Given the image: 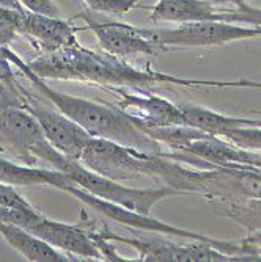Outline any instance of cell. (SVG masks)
Segmentation results:
<instances>
[{
	"mask_svg": "<svg viewBox=\"0 0 261 262\" xmlns=\"http://www.w3.org/2000/svg\"><path fill=\"white\" fill-rule=\"evenodd\" d=\"M7 57L17 68V71L29 79V82L38 90V93L44 99L52 102L55 108H58L69 120L77 123L84 130H87L91 137L106 138L120 143V145L129 146L132 149L147 152V154H160L164 148L159 141L151 138L137 123V120L122 110L120 107L94 102L82 98L71 96V94L60 93L49 86L44 79L36 76L17 54H14L10 47H7Z\"/></svg>",
	"mask_w": 261,
	"mask_h": 262,
	"instance_id": "cell-1",
	"label": "cell"
},
{
	"mask_svg": "<svg viewBox=\"0 0 261 262\" xmlns=\"http://www.w3.org/2000/svg\"><path fill=\"white\" fill-rule=\"evenodd\" d=\"M228 141L238 145L239 148L250 151H261V126H244L236 127L222 135Z\"/></svg>",
	"mask_w": 261,
	"mask_h": 262,
	"instance_id": "cell-20",
	"label": "cell"
},
{
	"mask_svg": "<svg viewBox=\"0 0 261 262\" xmlns=\"http://www.w3.org/2000/svg\"><path fill=\"white\" fill-rule=\"evenodd\" d=\"M46 141L36 118L24 105L0 108V151L33 163V149Z\"/></svg>",
	"mask_w": 261,
	"mask_h": 262,
	"instance_id": "cell-9",
	"label": "cell"
},
{
	"mask_svg": "<svg viewBox=\"0 0 261 262\" xmlns=\"http://www.w3.org/2000/svg\"><path fill=\"white\" fill-rule=\"evenodd\" d=\"M77 29L69 20L26 11L19 35L26 36L35 49L43 54L57 52L65 47L77 46Z\"/></svg>",
	"mask_w": 261,
	"mask_h": 262,
	"instance_id": "cell-10",
	"label": "cell"
},
{
	"mask_svg": "<svg viewBox=\"0 0 261 262\" xmlns=\"http://www.w3.org/2000/svg\"><path fill=\"white\" fill-rule=\"evenodd\" d=\"M79 162L88 170L116 182L150 178L148 154L120 143L91 137Z\"/></svg>",
	"mask_w": 261,
	"mask_h": 262,
	"instance_id": "cell-4",
	"label": "cell"
},
{
	"mask_svg": "<svg viewBox=\"0 0 261 262\" xmlns=\"http://www.w3.org/2000/svg\"><path fill=\"white\" fill-rule=\"evenodd\" d=\"M88 10L101 14H112V16H122L129 13L138 0H84Z\"/></svg>",
	"mask_w": 261,
	"mask_h": 262,
	"instance_id": "cell-21",
	"label": "cell"
},
{
	"mask_svg": "<svg viewBox=\"0 0 261 262\" xmlns=\"http://www.w3.org/2000/svg\"><path fill=\"white\" fill-rule=\"evenodd\" d=\"M0 206L5 207H22V209H33V206L24 198L13 185L0 182Z\"/></svg>",
	"mask_w": 261,
	"mask_h": 262,
	"instance_id": "cell-22",
	"label": "cell"
},
{
	"mask_svg": "<svg viewBox=\"0 0 261 262\" xmlns=\"http://www.w3.org/2000/svg\"><path fill=\"white\" fill-rule=\"evenodd\" d=\"M79 17H82L87 27L96 35L101 49L110 55L128 58L134 55H154L164 51L160 46L148 39L142 29H135L129 24L101 19L91 10L81 13Z\"/></svg>",
	"mask_w": 261,
	"mask_h": 262,
	"instance_id": "cell-8",
	"label": "cell"
},
{
	"mask_svg": "<svg viewBox=\"0 0 261 262\" xmlns=\"http://www.w3.org/2000/svg\"><path fill=\"white\" fill-rule=\"evenodd\" d=\"M122 101L118 107L126 113L132 115L142 129L147 127H162L173 124H186L184 115L179 110L178 104L170 102L160 96L151 93L134 94L129 91H118Z\"/></svg>",
	"mask_w": 261,
	"mask_h": 262,
	"instance_id": "cell-11",
	"label": "cell"
},
{
	"mask_svg": "<svg viewBox=\"0 0 261 262\" xmlns=\"http://www.w3.org/2000/svg\"><path fill=\"white\" fill-rule=\"evenodd\" d=\"M142 32L162 49H167L169 46H224L233 41L261 36V29L258 27H243L224 20H197L179 24L175 29H142Z\"/></svg>",
	"mask_w": 261,
	"mask_h": 262,
	"instance_id": "cell-5",
	"label": "cell"
},
{
	"mask_svg": "<svg viewBox=\"0 0 261 262\" xmlns=\"http://www.w3.org/2000/svg\"><path fill=\"white\" fill-rule=\"evenodd\" d=\"M22 8L29 11V13H35V14H44V16H54V17H60V8L52 2V0H19Z\"/></svg>",
	"mask_w": 261,
	"mask_h": 262,
	"instance_id": "cell-23",
	"label": "cell"
},
{
	"mask_svg": "<svg viewBox=\"0 0 261 262\" xmlns=\"http://www.w3.org/2000/svg\"><path fill=\"white\" fill-rule=\"evenodd\" d=\"M181 152L191 154L217 166H256V168H261V151L239 148L227 138L211 134L194 140Z\"/></svg>",
	"mask_w": 261,
	"mask_h": 262,
	"instance_id": "cell-12",
	"label": "cell"
},
{
	"mask_svg": "<svg viewBox=\"0 0 261 262\" xmlns=\"http://www.w3.org/2000/svg\"><path fill=\"white\" fill-rule=\"evenodd\" d=\"M214 213L243 226L247 234L261 231V198L239 201H209Z\"/></svg>",
	"mask_w": 261,
	"mask_h": 262,
	"instance_id": "cell-17",
	"label": "cell"
},
{
	"mask_svg": "<svg viewBox=\"0 0 261 262\" xmlns=\"http://www.w3.org/2000/svg\"><path fill=\"white\" fill-rule=\"evenodd\" d=\"M27 64L44 80H76L94 85L129 86L140 91H147L156 83H167L169 79L167 74L140 71L126 63L125 58L107 52H93L81 42L57 52L43 54L36 60L27 61Z\"/></svg>",
	"mask_w": 261,
	"mask_h": 262,
	"instance_id": "cell-2",
	"label": "cell"
},
{
	"mask_svg": "<svg viewBox=\"0 0 261 262\" xmlns=\"http://www.w3.org/2000/svg\"><path fill=\"white\" fill-rule=\"evenodd\" d=\"M51 165L55 170L68 174L71 181L82 190H85V192L98 198H103L106 201H110L113 204L123 206L137 213H142V215H150L153 206L165 200L167 196L181 195L178 190L169 185L151 187V188L126 187L122 182L107 179L98 173L88 170L79 160L69 159L62 152H57L54 156Z\"/></svg>",
	"mask_w": 261,
	"mask_h": 262,
	"instance_id": "cell-3",
	"label": "cell"
},
{
	"mask_svg": "<svg viewBox=\"0 0 261 262\" xmlns=\"http://www.w3.org/2000/svg\"><path fill=\"white\" fill-rule=\"evenodd\" d=\"M0 234L4 239L14 247L24 257L33 262H66L74 260L73 256H69L47 242H44L39 237L33 235L27 229H24L17 225L7 223L0 220Z\"/></svg>",
	"mask_w": 261,
	"mask_h": 262,
	"instance_id": "cell-13",
	"label": "cell"
},
{
	"mask_svg": "<svg viewBox=\"0 0 261 262\" xmlns=\"http://www.w3.org/2000/svg\"><path fill=\"white\" fill-rule=\"evenodd\" d=\"M0 182L17 187V185H44L55 187L65 192L69 184H74L68 174L58 170H41L29 165L17 163L11 159L0 157Z\"/></svg>",
	"mask_w": 261,
	"mask_h": 262,
	"instance_id": "cell-14",
	"label": "cell"
},
{
	"mask_svg": "<svg viewBox=\"0 0 261 262\" xmlns=\"http://www.w3.org/2000/svg\"><path fill=\"white\" fill-rule=\"evenodd\" d=\"M178 107L184 115L187 126L197 127L211 135L222 137L225 132L236 127L258 126V120L253 121V120H246V118H233L194 104H178Z\"/></svg>",
	"mask_w": 261,
	"mask_h": 262,
	"instance_id": "cell-16",
	"label": "cell"
},
{
	"mask_svg": "<svg viewBox=\"0 0 261 262\" xmlns=\"http://www.w3.org/2000/svg\"><path fill=\"white\" fill-rule=\"evenodd\" d=\"M217 20L249 24L250 27L261 29V8H253L247 4L234 8H217Z\"/></svg>",
	"mask_w": 261,
	"mask_h": 262,
	"instance_id": "cell-19",
	"label": "cell"
},
{
	"mask_svg": "<svg viewBox=\"0 0 261 262\" xmlns=\"http://www.w3.org/2000/svg\"><path fill=\"white\" fill-rule=\"evenodd\" d=\"M151 138L159 141L162 146H167L169 151L181 152L184 151L194 140H198L206 132L187 126V124H173V126H162V127H147L144 129Z\"/></svg>",
	"mask_w": 261,
	"mask_h": 262,
	"instance_id": "cell-18",
	"label": "cell"
},
{
	"mask_svg": "<svg viewBox=\"0 0 261 262\" xmlns=\"http://www.w3.org/2000/svg\"><path fill=\"white\" fill-rule=\"evenodd\" d=\"M0 74L5 77H14L11 71V61L7 57V47L0 46Z\"/></svg>",
	"mask_w": 261,
	"mask_h": 262,
	"instance_id": "cell-24",
	"label": "cell"
},
{
	"mask_svg": "<svg viewBox=\"0 0 261 262\" xmlns=\"http://www.w3.org/2000/svg\"><path fill=\"white\" fill-rule=\"evenodd\" d=\"M253 250V253H256V254H261V247L259 248H252Z\"/></svg>",
	"mask_w": 261,
	"mask_h": 262,
	"instance_id": "cell-30",
	"label": "cell"
},
{
	"mask_svg": "<svg viewBox=\"0 0 261 262\" xmlns=\"http://www.w3.org/2000/svg\"><path fill=\"white\" fill-rule=\"evenodd\" d=\"M0 80H14V77H5V76L0 74Z\"/></svg>",
	"mask_w": 261,
	"mask_h": 262,
	"instance_id": "cell-29",
	"label": "cell"
},
{
	"mask_svg": "<svg viewBox=\"0 0 261 262\" xmlns=\"http://www.w3.org/2000/svg\"><path fill=\"white\" fill-rule=\"evenodd\" d=\"M0 5L5 7V8H10V10H16V11H21V13H26V10L22 8L19 0H0Z\"/></svg>",
	"mask_w": 261,
	"mask_h": 262,
	"instance_id": "cell-28",
	"label": "cell"
},
{
	"mask_svg": "<svg viewBox=\"0 0 261 262\" xmlns=\"http://www.w3.org/2000/svg\"><path fill=\"white\" fill-rule=\"evenodd\" d=\"M250 250L252 248H259L261 247V231H258V232H252V234H247L246 235V239L243 241ZM253 251V250H252ZM256 254V253H255Z\"/></svg>",
	"mask_w": 261,
	"mask_h": 262,
	"instance_id": "cell-25",
	"label": "cell"
},
{
	"mask_svg": "<svg viewBox=\"0 0 261 262\" xmlns=\"http://www.w3.org/2000/svg\"><path fill=\"white\" fill-rule=\"evenodd\" d=\"M217 8L206 0H159L148 10L150 19L160 22L187 24L197 20H217Z\"/></svg>",
	"mask_w": 261,
	"mask_h": 262,
	"instance_id": "cell-15",
	"label": "cell"
},
{
	"mask_svg": "<svg viewBox=\"0 0 261 262\" xmlns=\"http://www.w3.org/2000/svg\"><path fill=\"white\" fill-rule=\"evenodd\" d=\"M103 234L110 242H122L137 250L138 256L135 260L147 262H241V256H233L220 251L205 241H192L191 244H175L162 239H134L113 234L104 226Z\"/></svg>",
	"mask_w": 261,
	"mask_h": 262,
	"instance_id": "cell-6",
	"label": "cell"
},
{
	"mask_svg": "<svg viewBox=\"0 0 261 262\" xmlns=\"http://www.w3.org/2000/svg\"><path fill=\"white\" fill-rule=\"evenodd\" d=\"M231 86L233 88H255V90H261V82H253V80L241 79V80H233Z\"/></svg>",
	"mask_w": 261,
	"mask_h": 262,
	"instance_id": "cell-26",
	"label": "cell"
},
{
	"mask_svg": "<svg viewBox=\"0 0 261 262\" xmlns=\"http://www.w3.org/2000/svg\"><path fill=\"white\" fill-rule=\"evenodd\" d=\"M17 88L22 94L24 107L36 118L46 140L63 156L73 160H79L91 135L84 130L77 123L69 120L58 108H55L52 102L46 99L47 104H41L39 101L30 98L26 88H21L19 85Z\"/></svg>",
	"mask_w": 261,
	"mask_h": 262,
	"instance_id": "cell-7",
	"label": "cell"
},
{
	"mask_svg": "<svg viewBox=\"0 0 261 262\" xmlns=\"http://www.w3.org/2000/svg\"><path fill=\"white\" fill-rule=\"evenodd\" d=\"M206 2L212 4L214 7H224V5H233V7H239L247 4L249 0H206Z\"/></svg>",
	"mask_w": 261,
	"mask_h": 262,
	"instance_id": "cell-27",
	"label": "cell"
}]
</instances>
